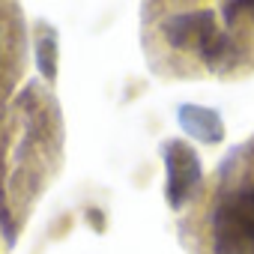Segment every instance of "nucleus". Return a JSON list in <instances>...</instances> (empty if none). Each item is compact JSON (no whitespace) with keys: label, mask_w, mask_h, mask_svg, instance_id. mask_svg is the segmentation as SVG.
Instances as JSON below:
<instances>
[{"label":"nucleus","mask_w":254,"mask_h":254,"mask_svg":"<svg viewBox=\"0 0 254 254\" xmlns=\"http://www.w3.org/2000/svg\"><path fill=\"white\" fill-rule=\"evenodd\" d=\"M156 12L150 51L165 75L239 81L254 72V3H171Z\"/></svg>","instance_id":"f257e3e1"},{"label":"nucleus","mask_w":254,"mask_h":254,"mask_svg":"<svg viewBox=\"0 0 254 254\" xmlns=\"http://www.w3.org/2000/svg\"><path fill=\"white\" fill-rule=\"evenodd\" d=\"M191 206V254H254V135L227 153Z\"/></svg>","instance_id":"f03ea898"},{"label":"nucleus","mask_w":254,"mask_h":254,"mask_svg":"<svg viewBox=\"0 0 254 254\" xmlns=\"http://www.w3.org/2000/svg\"><path fill=\"white\" fill-rule=\"evenodd\" d=\"M165 168H168V203L174 209H183L194 203L203 191V168L197 153L186 141H168L165 144Z\"/></svg>","instance_id":"7ed1b4c3"},{"label":"nucleus","mask_w":254,"mask_h":254,"mask_svg":"<svg viewBox=\"0 0 254 254\" xmlns=\"http://www.w3.org/2000/svg\"><path fill=\"white\" fill-rule=\"evenodd\" d=\"M180 123H183V129L191 132L194 138H200L203 144H218L224 138V126L218 120L215 111L209 108H194V105H186L180 111Z\"/></svg>","instance_id":"20e7f679"}]
</instances>
